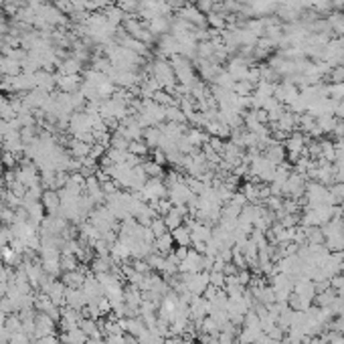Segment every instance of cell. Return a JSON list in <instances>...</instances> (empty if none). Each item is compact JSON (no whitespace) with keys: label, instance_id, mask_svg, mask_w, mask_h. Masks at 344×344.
<instances>
[{"label":"cell","instance_id":"obj_29","mask_svg":"<svg viewBox=\"0 0 344 344\" xmlns=\"http://www.w3.org/2000/svg\"><path fill=\"white\" fill-rule=\"evenodd\" d=\"M330 194L334 196V201H336V205H344V184L342 182H334L330 188Z\"/></svg>","mask_w":344,"mask_h":344},{"label":"cell","instance_id":"obj_19","mask_svg":"<svg viewBox=\"0 0 344 344\" xmlns=\"http://www.w3.org/2000/svg\"><path fill=\"white\" fill-rule=\"evenodd\" d=\"M316 124L322 130V134H332L334 128H336V124H338V117L336 115H322V117L316 119Z\"/></svg>","mask_w":344,"mask_h":344},{"label":"cell","instance_id":"obj_43","mask_svg":"<svg viewBox=\"0 0 344 344\" xmlns=\"http://www.w3.org/2000/svg\"><path fill=\"white\" fill-rule=\"evenodd\" d=\"M340 274L344 276V261H342V265H340Z\"/></svg>","mask_w":344,"mask_h":344},{"label":"cell","instance_id":"obj_31","mask_svg":"<svg viewBox=\"0 0 344 344\" xmlns=\"http://www.w3.org/2000/svg\"><path fill=\"white\" fill-rule=\"evenodd\" d=\"M280 223H282L284 229H293V227L300 225V215H284L280 219Z\"/></svg>","mask_w":344,"mask_h":344},{"label":"cell","instance_id":"obj_16","mask_svg":"<svg viewBox=\"0 0 344 344\" xmlns=\"http://www.w3.org/2000/svg\"><path fill=\"white\" fill-rule=\"evenodd\" d=\"M186 136H188V140H190V144H192L194 148H203V146L209 142V138H211L205 130H199V128L188 130V132H186Z\"/></svg>","mask_w":344,"mask_h":344},{"label":"cell","instance_id":"obj_34","mask_svg":"<svg viewBox=\"0 0 344 344\" xmlns=\"http://www.w3.org/2000/svg\"><path fill=\"white\" fill-rule=\"evenodd\" d=\"M237 278H239V284L241 286H249V282H251V278H253V274H251V269L249 267H245V269H239V274H237Z\"/></svg>","mask_w":344,"mask_h":344},{"label":"cell","instance_id":"obj_28","mask_svg":"<svg viewBox=\"0 0 344 344\" xmlns=\"http://www.w3.org/2000/svg\"><path fill=\"white\" fill-rule=\"evenodd\" d=\"M150 231L154 233V237H160V235H164V233H168L166 229V223H164V219L162 217H156L152 223H150Z\"/></svg>","mask_w":344,"mask_h":344},{"label":"cell","instance_id":"obj_42","mask_svg":"<svg viewBox=\"0 0 344 344\" xmlns=\"http://www.w3.org/2000/svg\"><path fill=\"white\" fill-rule=\"evenodd\" d=\"M174 255L182 261L186 255H188V247H182V245H176V249H174Z\"/></svg>","mask_w":344,"mask_h":344},{"label":"cell","instance_id":"obj_21","mask_svg":"<svg viewBox=\"0 0 344 344\" xmlns=\"http://www.w3.org/2000/svg\"><path fill=\"white\" fill-rule=\"evenodd\" d=\"M142 166H144V172L148 174V178H162L164 180V166L156 164L154 160H146V162H142Z\"/></svg>","mask_w":344,"mask_h":344},{"label":"cell","instance_id":"obj_41","mask_svg":"<svg viewBox=\"0 0 344 344\" xmlns=\"http://www.w3.org/2000/svg\"><path fill=\"white\" fill-rule=\"evenodd\" d=\"M223 274H225V276H237V274H239V267H237L233 261H229V263H225Z\"/></svg>","mask_w":344,"mask_h":344},{"label":"cell","instance_id":"obj_30","mask_svg":"<svg viewBox=\"0 0 344 344\" xmlns=\"http://www.w3.org/2000/svg\"><path fill=\"white\" fill-rule=\"evenodd\" d=\"M209 280H211V286L223 289L225 287V274L223 272H209Z\"/></svg>","mask_w":344,"mask_h":344},{"label":"cell","instance_id":"obj_36","mask_svg":"<svg viewBox=\"0 0 344 344\" xmlns=\"http://www.w3.org/2000/svg\"><path fill=\"white\" fill-rule=\"evenodd\" d=\"M231 251H233V249H231ZM233 263H235L239 269H245V267H247V261H245V257H243L241 251H233Z\"/></svg>","mask_w":344,"mask_h":344},{"label":"cell","instance_id":"obj_20","mask_svg":"<svg viewBox=\"0 0 344 344\" xmlns=\"http://www.w3.org/2000/svg\"><path fill=\"white\" fill-rule=\"evenodd\" d=\"M334 298H336V289H326V291H320V293H316V298H314V304L318 306V308H328L332 302H334Z\"/></svg>","mask_w":344,"mask_h":344},{"label":"cell","instance_id":"obj_6","mask_svg":"<svg viewBox=\"0 0 344 344\" xmlns=\"http://www.w3.org/2000/svg\"><path fill=\"white\" fill-rule=\"evenodd\" d=\"M180 18L190 22L192 27H205L207 24V16L196 8V6H186L180 10Z\"/></svg>","mask_w":344,"mask_h":344},{"label":"cell","instance_id":"obj_22","mask_svg":"<svg viewBox=\"0 0 344 344\" xmlns=\"http://www.w3.org/2000/svg\"><path fill=\"white\" fill-rule=\"evenodd\" d=\"M128 152L130 154H134V156H148V152H150V148H148V144L144 142V140H132L130 142V146H128Z\"/></svg>","mask_w":344,"mask_h":344},{"label":"cell","instance_id":"obj_10","mask_svg":"<svg viewBox=\"0 0 344 344\" xmlns=\"http://www.w3.org/2000/svg\"><path fill=\"white\" fill-rule=\"evenodd\" d=\"M162 140H164V134H162V130H160L158 126H156V128L152 126V128H146V130H144V142L148 144L150 150L160 148Z\"/></svg>","mask_w":344,"mask_h":344},{"label":"cell","instance_id":"obj_13","mask_svg":"<svg viewBox=\"0 0 344 344\" xmlns=\"http://www.w3.org/2000/svg\"><path fill=\"white\" fill-rule=\"evenodd\" d=\"M79 328L87 334V338H102V328H100V322L93 320V318H81L79 322Z\"/></svg>","mask_w":344,"mask_h":344},{"label":"cell","instance_id":"obj_25","mask_svg":"<svg viewBox=\"0 0 344 344\" xmlns=\"http://www.w3.org/2000/svg\"><path fill=\"white\" fill-rule=\"evenodd\" d=\"M261 205H263L265 209H269V211L276 213V211H280V209L284 207V196H274V194H272V196H267Z\"/></svg>","mask_w":344,"mask_h":344},{"label":"cell","instance_id":"obj_24","mask_svg":"<svg viewBox=\"0 0 344 344\" xmlns=\"http://www.w3.org/2000/svg\"><path fill=\"white\" fill-rule=\"evenodd\" d=\"M324 233L322 227H308V245H320L324 243Z\"/></svg>","mask_w":344,"mask_h":344},{"label":"cell","instance_id":"obj_1","mask_svg":"<svg viewBox=\"0 0 344 344\" xmlns=\"http://www.w3.org/2000/svg\"><path fill=\"white\" fill-rule=\"evenodd\" d=\"M140 192H142V199H144L146 203L160 201V199H168V188H166V184H164L162 178H148Z\"/></svg>","mask_w":344,"mask_h":344},{"label":"cell","instance_id":"obj_14","mask_svg":"<svg viewBox=\"0 0 344 344\" xmlns=\"http://www.w3.org/2000/svg\"><path fill=\"white\" fill-rule=\"evenodd\" d=\"M65 291H67V286H65L63 282H57V280H55L51 289L47 291V296L51 298V302H53L55 306L63 308V306H65Z\"/></svg>","mask_w":344,"mask_h":344},{"label":"cell","instance_id":"obj_7","mask_svg":"<svg viewBox=\"0 0 344 344\" xmlns=\"http://www.w3.org/2000/svg\"><path fill=\"white\" fill-rule=\"evenodd\" d=\"M57 85L63 93H77L81 87V79L77 75H57Z\"/></svg>","mask_w":344,"mask_h":344},{"label":"cell","instance_id":"obj_39","mask_svg":"<svg viewBox=\"0 0 344 344\" xmlns=\"http://www.w3.org/2000/svg\"><path fill=\"white\" fill-rule=\"evenodd\" d=\"M267 336H269V338H274V340H284L286 332H284V330H282V328H280V326L276 324V326H274V328H272V330L267 332Z\"/></svg>","mask_w":344,"mask_h":344},{"label":"cell","instance_id":"obj_4","mask_svg":"<svg viewBox=\"0 0 344 344\" xmlns=\"http://www.w3.org/2000/svg\"><path fill=\"white\" fill-rule=\"evenodd\" d=\"M87 304H89V302H87V298H85L83 289L67 287V291H65V306H69V308H73V310H79V312H81Z\"/></svg>","mask_w":344,"mask_h":344},{"label":"cell","instance_id":"obj_15","mask_svg":"<svg viewBox=\"0 0 344 344\" xmlns=\"http://www.w3.org/2000/svg\"><path fill=\"white\" fill-rule=\"evenodd\" d=\"M312 304H314L312 300H306V298H302V296H298V293H293V291H291V296H289V300H287V306H289L293 312H308Z\"/></svg>","mask_w":344,"mask_h":344},{"label":"cell","instance_id":"obj_37","mask_svg":"<svg viewBox=\"0 0 344 344\" xmlns=\"http://www.w3.org/2000/svg\"><path fill=\"white\" fill-rule=\"evenodd\" d=\"M33 344H61L57 334H47V336H43V338H37V340H33Z\"/></svg>","mask_w":344,"mask_h":344},{"label":"cell","instance_id":"obj_12","mask_svg":"<svg viewBox=\"0 0 344 344\" xmlns=\"http://www.w3.org/2000/svg\"><path fill=\"white\" fill-rule=\"evenodd\" d=\"M205 132H207L209 136H217V138H221V140H225V138H229L231 136V128L227 126V124L219 121V119L209 121V124L205 126Z\"/></svg>","mask_w":344,"mask_h":344},{"label":"cell","instance_id":"obj_17","mask_svg":"<svg viewBox=\"0 0 344 344\" xmlns=\"http://www.w3.org/2000/svg\"><path fill=\"white\" fill-rule=\"evenodd\" d=\"M241 192L247 196V201L249 203H253V205H261V199H259V182H245L243 184V188H241Z\"/></svg>","mask_w":344,"mask_h":344},{"label":"cell","instance_id":"obj_2","mask_svg":"<svg viewBox=\"0 0 344 344\" xmlns=\"http://www.w3.org/2000/svg\"><path fill=\"white\" fill-rule=\"evenodd\" d=\"M194 196H196V194L188 188V184H186L184 180L168 188V201H170L172 205H188Z\"/></svg>","mask_w":344,"mask_h":344},{"label":"cell","instance_id":"obj_40","mask_svg":"<svg viewBox=\"0 0 344 344\" xmlns=\"http://www.w3.org/2000/svg\"><path fill=\"white\" fill-rule=\"evenodd\" d=\"M219 291H221L219 287H215V286H211V284H209L207 289H205V293H203V298H207L209 302H213V300L217 298V293H219Z\"/></svg>","mask_w":344,"mask_h":344},{"label":"cell","instance_id":"obj_8","mask_svg":"<svg viewBox=\"0 0 344 344\" xmlns=\"http://www.w3.org/2000/svg\"><path fill=\"white\" fill-rule=\"evenodd\" d=\"M293 293H298V296H302V298L314 302V298H316V286H314V282H310V280H306V278H300V280L293 282Z\"/></svg>","mask_w":344,"mask_h":344},{"label":"cell","instance_id":"obj_32","mask_svg":"<svg viewBox=\"0 0 344 344\" xmlns=\"http://www.w3.org/2000/svg\"><path fill=\"white\" fill-rule=\"evenodd\" d=\"M132 267H134L138 274H142V276L152 274V269H150V265H148L146 259H134V261H132Z\"/></svg>","mask_w":344,"mask_h":344},{"label":"cell","instance_id":"obj_3","mask_svg":"<svg viewBox=\"0 0 344 344\" xmlns=\"http://www.w3.org/2000/svg\"><path fill=\"white\" fill-rule=\"evenodd\" d=\"M263 156L269 160V162H274L276 166H280V164H284L286 162V156H287V150L286 146L282 144V142H272L265 150H263Z\"/></svg>","mask_w":344,"mask_h":344},{"label":"cell","instance_id":"obj_38","mask_svg":"<svg viewBox=\"0 0 344 344\" xmlns=\"http://www.w3.org/2000/svg\"><path fill=\"white\" fill-rule=\"evenodd\" d=\"M152 160H154L156 164H160V166H164V164L168 162V160H166V154H164L160 148H156V150L152 152Z\"/></svg>","mask_w":344,"mask_h":344},{"label":"cell","instance_id":"obj_18","mask_svg":"<svg viewBox=\"0 0 344 344\" xmlns=\"http://www.w3.org/2000/svg\"><path fill=\"white\" fill-rule=\"evenodd\" d=\"M172 239H174V245H182V247H188L190 245V229L186 225H180L178 229L170 231Z\"/></svg>","mask_w":344,"mask_h":344},{"label":"cell","instance_id":"obj_44","mask_svg":"<svg viewBox=\"0 0 344 344\" xmlns=\"http://www.w3.org/2000/svg\"><path fill=\"white\" fill-rule=\"evenodd\" d=\"M251 344H255V342H251Z\"/></svg>","mask_w":344,"mask_h":344},{"label":"cell","instance_id":"obj_35","mask_svg":"<svg viewBox=\"0 0 344 344\" xmlns=\"http://www.w3.org/2000/svg\"><path fill=\"white\" fill-rule=\"evenodd\" d=\"M330 81L332 83H344V65H338L336 69L330 71Z\"/></svg>","mask_w":344,"mask_h":344},{"label":"cell","instance_id":"obj_26","mask_svg":"<svg viewBox=\"0 0 344 344\" xmlns=\"http://www.w3.org/2000/svg\"><path fill=\"white\" fill-rule=\"evenodd\" d=\"M162 219H164V223H166V229H168V231L178 229V227L182 225V217H180V215H176L172 209H170V213H168L166 217H162Z\"/></svg>","mask_w":344,"mask_h":344},{"label":"cell","instance_id":"obj_9","mask_svg":"<svg viewBox=\"0 0 344 344\" xmlns=\"http://www.w3.org/2000/svg\"><path fill=\"white\" fill-rule=\"evenodd\" d=\"M59 340L61 344H87V334L77 326V328H73V330H67V332H61L59 334Z\"/></svg>","mask_w":344,"mask_h":344},{"label":"cell","instance_id":"obj_27","mask_svg":"<svg viewBox=\"0 0 344 344\" xmlns=\"http://www.w3.org/2000/svg\"><path fill=\"white\" fill-rule=\"evenodd\" d=\"M0 162H2V166H4L6 170H14V166H16V154L4 150V152L0 154Z\"/></svg>","mask_w":344,"mask_h":344},{"label":"cell","instance_id":"obj_33","mask_svg":"<svg viewBox=\"0 0 344 344\" xmlns=\"http://www.w3.org/2000/svg\"><path fill=\"white\" fill-rule=\"evenodd\" d=\"M207 144H209V146H211V148H213L217 154H223V150H225V142H223L221 138H217V136H211Z\"/></svg>","mask_w":344,"mask_h":344},{"label":"cell","instance_id":"obj_5","mask_svg":"<svg viewBox=\"0 0 344 344\" xmlns=\"http://www.w3.org/2000/svg\"><path fill=\"white\" fill-rule=\"evenodd\" d=\"M41 203H43V207H45V211H47L49 215H57L59 209H61L59 190H55V188H47V190H43V199H41Z\"/></svg>","mask_w":344,"mask_h":344},{"label":"cell","instance_id":"obj_11","mask_svg":"<svg viewBox=\"0 0 344 344\" xmlns=\"http://www.w3.org/2000/svg\"><path fill=\"white\" fill-rule=\"evenodd\" d=\"M152 247H154V251H158L160 255H168L170 251H174V239H172L170 231L164 233V235H160V237H156L154 243H152Z\"/></svg>","mask_w":344,"mask_h":344},{"label":"cell","instance_id":"obj_23","mask_svg":"<svg viewBox=\"0 0 344 344\" xmlns=\"http://www.w3.org/2000/svg\"><path fill=\"white\" fill-rule=\"evenodd\" d=\"M79 267V259L73 253H61V269L63 272H73Z\"/></svg>","mask_w":344,"mask_h":344}]
</instances>
